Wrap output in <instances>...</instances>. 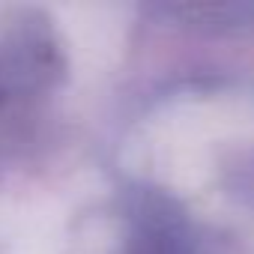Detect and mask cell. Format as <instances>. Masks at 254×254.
I'll return each instance as SVG.
<instances>
[{"mask_svg":"<svg viewBox=\"0 0 254 254\" xmlns=\"http://www.w3.org/2000/svg\"><path fill=\"white\" fill-rule=\"evenodd\" d=\"M126 254H191L186 218L174 197L141 189L132 197V239Z\"/></svg>","mask_w":254,"mask_h":254,"instance_id":"cell-1","label":"cell"},{"mask_svg":"<svg viewBox=\"0 0 254 254\" xmlns=\"http://www.w3.org/2000/svg\"><path fill=\"white\" fill-rule=\"evenodd\" d=\"M174 15H186L191 21H206V24H218V27H227V24H236L239 18L245 21L248 15H254V6H174L171 9Z\"/></svg>","mask_w":254,"mask_h":254,"instance_id":"cell-2","label":"cell"},{"mask_svg":"<svg viewBox=\"0 0 254 254\" xmlns=\"http://www.w3.org/2000/svg\"><path fill=\"white\" fill-rule=\"evenodd\" d=\"M0 99H3V93H0Z\"/></svg>","mask_w":254,"mask_h":254,"instance_id":"cell-3","label":"cell"}]
</instances>
